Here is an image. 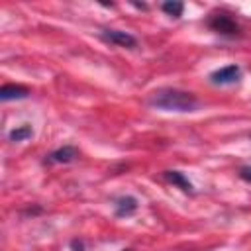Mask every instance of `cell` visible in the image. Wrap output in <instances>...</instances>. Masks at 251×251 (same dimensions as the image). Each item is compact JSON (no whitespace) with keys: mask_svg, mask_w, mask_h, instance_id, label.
<instances>
[{"mask_svg":"<svg viewBox=\"0 0 251 251\" xmlns=\"http://www.w3.org/2000/svg\"><path fill=\"white\" fill-rule=\"evenodd\" d=\"M239 78H241L239 65H226V67H220L208 75V80L216 86H229V84L239 82Z\"/></svg>","mask_w":251,"mask_h":251,"instance_id":"3957f363","label":"cell"},{"mask_svg":"<svg viewBox=\"0 0 251 251\" xmlns=\"http://www.w3.org/2000/svg\"><path fill=\"white\" fill-rule=\"evenodd\" d=\"M147 104L163 112H180V114L194 112L200 106L196 94L188 90H180V88H171V86L153 90L147 98Z\"/></svg>","mask_w":251,"mask_h":251,"instance_id":"6da1fadb","label":"cell"},{"mask_svg":"<svg viewBox=\"0 0 251 251\" xmlns=\"http://www.w3.org/2000/svg\"><path fill=\"white\" fill-rule=\"evenodd\" d=\"M163 178H165L167 182H171L173 186L180 188L182 192L194 194V186H192V182L188 180V176H186L184 173H180V171H163Z\"/></svg>","mask_w":251,"mask_h":251,"instance_id":"52a82bcc","label":"cell"},{"mask_svg":"<svg viewBox=\"0 0 251 251\" xmlns=\"http://www.w3.org/2000/svg\"><path fill=\"white\" fill-rule=\"evenodd\" d=\"M71 247H73V251H84V245H82V241H78V239H73V241H71Z\"/></svg>","mask_w":251,"mask_h":251,"instance_id":"7c38bea8","label":"cell"},{"mask_svg":"<svg viewBox=\"0 0 251 251\" xmlns=\"http://www.w3.org/2000/svg\"><path fill=\"white\" fill-rule=\"evenodd\" d=\"M239 176H241L245 182H249V184H251V165L241 167V169H239Z\"/></svg>","mask_w":251,"mask_h":251,"instance_id":"8fae6325","label":"cell"},{"mask_svg":"<svg viewBox=\"0 0 251 251\" xmlns=\"http://www.w3.org/2000/svg\"><path fill=\"white\" fill-rule=\"evenodd\" d=\"M33 135V129H31V126L29 124H24V126H18V127H14L10 133H8V139L10 141H14V143H20V141H25V139H29Z\"/></svg>","mask_w":251,"mask_h":251,"instance_id":"9c48e42d","label":"cell"},{"mask_svg":"<svg viewBox=\"0 0 251 251\" xmlns=\"http://www.w3.org/2000/svg\"><path fill=\"white\" fill-rule=\"evenodd\" d=\"M102 39L112 43V45H118V47H126V49H135L137 47V39L127 33V31H122V29H104L102 33Z\"/></svg>","mask_w":251,"mask_h":251,"instance_id":"277c9868","label":"cell"},{"mask_svg":"<svg viewBox=\"0 0 251 251\" xmlns=\"http://www.w3.org/2000/svg\"><path fill=\"white\" fill-rule=\"evenodd\" d=\"M137 208H139L137 198H133V196H129V194H127V196H120V198L114 200V214H116L118 218H127V216L135 214Z\"/></svg>","mask_w":251,"mask_h":251,"instance_id":"8992f818","label":"cell"},{"mask_svg":"<svg viewBox=\"0 0 251 251\" xmlns=\"http://www.w3.org/2000/svg\"><path fill=\"white\" fill-rule=\"evenodd\" d=\"M208 27L220 35H226V37H235L239 35V25L237 22L229 16V14H224V12H218V14H212L208 18Z\"/></svg>","mask_w":251,"mask_h":251,"instance_id":"7a4b0ae2","label":"cell"},{"mask_svg":"<svg viewBox=\"0 0 251 251\" xmlns=\"http://www.w3.org/2000/svg\"><path fill=\"white\" fill-rule=\"evenodd\" d=\"M29 96V88L22 86V84H4L0 88V100L8 102V100H22Z\"/></svg>","mask_w":251,"mask_h":251,"instance_id":"ba28073f","label":"cell"},{"mask_svg":"<svg viewBox=\"0 0 251 251\" xmlns=\"http://www.w3.org/2000/svg\"><path fill=\"white\" fill-rule=\"evenodd\" d=\"M78 157V149L73 145H63L55 151H51L49 155H45V165H65V163H73Z\"/></svg>","mask_w":251,"mask_h":251,"instance_id":"5b68a950","label":"cell"},{"mask_svg":"<svg viewBox=\"0 0 251 251\" xmlns=\"http://www.w3.org/2000/svg\"><path fill=\"white\" fill-rule=\"evenodd\" d=\"M122 251H131V249H122Z\"/></svg>","mask_w":251,"mask_h":251,"instance_id":"4fadbf2b","label":"cell"},{"mask_svg":"<svg viewBox=\"0 0 251 251\" xmlns=\"http://www.w3.org/2000/svg\"><path fill=\"white\" fill-rule=\"evenodd\" d=\"M249 139H251V133H249Z\"/></svg>","mask_w":251,"mask_h":251,"instance_id":"5bb4252c","label":"cell"},{"mask_svg":"<svg viewBox=\"0 0 251 251\" xmlns=\"http://www.w3.org/2000/svg\"><path fill=\"white\" fill-rule=\"evenodd\" d=\"M161 10L171 16V18H180L182 16V10H184V4L182 2H176V0H169V2H163L161 4Z\"/></svg>","mask_w":251,"mask_h":251,"instance_id":"30bf717a","label":"cell"}]
</instances>
